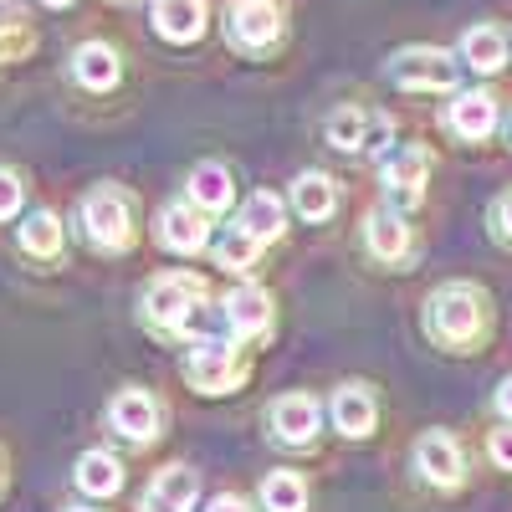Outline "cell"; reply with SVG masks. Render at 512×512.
I'll use <instances>...</instances> for the list:
<instances>
[{"label": "cell", "instance_id": "1", "mask_svg": "<svg viewBox=\"0 0 512 512\" xmlns=\"http://www.w3.org/2000/svg\"><path fill=\"white\" fill-rule=\"evenodd\" d=\"M144 318L169 338H205L210 323H216V308H210V292L200 277L169 272L144 292Z\"/></svg>", "mask_w": 512, "mask_h": 512}, {"label": "cell", "instance_id": "2", "mask_svg": "<svg viewBox=\"0 0 512 512\" xmlns=\"http://www.w3.org/2000/svg\"><path fill=\"white\" fill-rule=\"evenodd\" d=\"M425 333L441 349H466L487 333V292L472 282H446L431 303H425Z\"/></svg>", "mask_w": 512, "mask_h": 512}, {"label": "cell", "instance_id": "3", "mask_svg": "<svg viewBox=\"0 0 512 512\" xmlns=\"http://www.w3.org/2000/svg\"><path fill=\"white\" fill-rule=\"evenodd\" d=\"M390 82H400L405 93H446L461 82V62L441 47H410L390 62Z\"/></svg>", "mask_w": 512, "mask_h": 512}, {"label": "cell", "instance_id": "4", "mask_svg": "<svg viewBox=\"0 0 512 512\" xmlns=\"http://www.w3.org/2000/svg\"><path fill=\"white\" fill-rule=\"evenodd\" d=\"M82 226H88V241L103 251H128L134 246V216H128V195L103 185L82 200Z\"/></svg>", "mask_w": 512, "mask_h": 512}, {"label": "cell", "instance_id": "5", "mask_svg": "<svg viewBox=\"0 0 512 512\" xmlns=\"http://www.w3.org/2000/svg\"><path fill=\"white\" fill-rule=\"evenodd\" d=\"M241 374H246V364L236 359V344H226V338H195V349L185 359V379L195 390L221 395L231 384H241Z\"/></svg>", "mask_w": 512, "mask_h": 512}, {"label": "cell", "instance_id": "6", "mask_svg": "<svg viewBox=\"0 0 512 512\" xmlns=\"http://www.w3.org/2000/svg\"><path fill=\"white\" fill-rule=\"evenodd\" d=\"M323 134H328L333 149H344V154H374V149L390 144V118L374 113V108H338Z\"/></svg>", "mask_w": 512, "mask_h": 512}, {"label": "cell", "instance_id": "7", "mask_svg": "<svg viewBox=\"0 0 512 512\" xmlns=\"http://www.w3.org/2000/svg\"><path fill=\"white\" fill-rule=\"evenodd\" d=\"M226 31H231L236 47L267 52L272 41L282 36V6H277V0H236L231 16H226Z\"/></svg>", "mask_w": 512, "mask_h": 512}, {"label": "cell", "instance_id": "8", "mask_svg": "<svg viewBox=\"0 0 512 512\" xmlns=\"http://www.w3.org/2000/svg\"><path fill=\"white\" fill-rule=\"evenodd\" d=\"M425 180H431V154L425 149L405 144V149H395L390 159H384V195H390V205H400V210L420 205Z\"/></svg>", "mask_w": 512, "mask_h": 512}, {"label": "cell", "instance_id": "9", "mask_svg": "<svg viewBox=\"0 0 512 512\" xmlns=\"http://www.w3.org/2000/svg\"><path fill=\"white\" fill-rule=\"evenodd\" d=\"M108 425L118 436H128V441H154L159 436V400L154 395H144V390H123L113 405H108Z\"/></svg>", "mask_w": 512, "mask_h": 512}, {"label": "cell", "instance_id": "10", "mask_svg": "<svg viewBox=\"0 0 512 512\" xmlns=\"http://www.w3.org/2000/svg\"><path fill=\"white\" fill-rule=\"evenodd\" d=\"M159 241L180 256H195L210 241V221L200 205H164L159 210Z\"/></svg>", "mask_w": 512, "mask_h": 512}, {"label": "cell", "instance_id": "11", "mask_svg": "<svg viewBox=\"0 0 512 512\" xmlns=\"http://www.w3.org/2000/svg\"><path fill=\"white\" fill-rule=\"evenodd\" d=\"M415 466L425 477H431L436 487H461V472H466V461H461V446L446 436V431H425L415 441Z\"/></svg>", "mask_w": 512, "mask_h": 512}, {"label": "cell", "instance_id": "12", "mask_svg": "<svg viewBox=\"0 0 512 512\" xmlns=\"http://www.w3.org/2000/svg\"><path fill=\"white\" fill-rule=\"evenodd\" d=\"M200 497V477L190 472V466H164V472L154 477V487L144 492L139 512H190Z\"/></svg>", "mask_w": 512, "mask_h": 512}, {"label": "cell", "instance_id": "13", "mask_svg": "<svg viewBox=\"0 0 512 512\" xmlns=\"http://www.w3.org/2000/svg\"><path fill=\"white\" fill-rule=\"evenodd\" d=\"M272 431L287 446H308L318 436V405H313V395H282L272 405Z\"/></svg>", "mask_w": 512, "mask_h": 512}, {"label": "cell", "instance_id": "14", "mask_svg": "<svg viewBox=\"0 0 512 512\" xmlns=\"http://www.w3.org/2000/svg\"><path fill=\"white\" fill-rule=\"evenodd\" d=\"M267 323H272V297H267V287H236V292L226 297V328H231L236 338L267 333Z\"/></svg>", "mask_w": 512, "mask_h": 512}, {"label": "cell", "instance_id": "15", "mask_svg": "<svg viewBox=\"0 0 512 512\" xmlns=\"http://www.w3.org/2000/svg\"><path fill=\"white\" fill-rule=\"evenodd\" d=\"M446 118H451V134H461L466 144H477V139H487L497 128V98L492 93H461Z\"/></svg>", "mask_w": 512, "mask_h": 512}, {"label": "cell", "instance_id": "16", "mask_svg": "<svg viewBox=\"0 0 512 512\" xmlns=\"http://www.w3.org/2000/svg\"><path fill=\"white\" fill-rule=\"evenodd\" d=\"M72 72L82 88H93V93H108L113 82H118V52L108 47V41H82V47L72 52Z\"/></svg>", "mask_w": 512, "mask_h": 512}, {"label": "cell", "instance_id": "17", "mask_svg": "<svg viewBox=\"0 0 512 512\" xmlns=\"http://www.w3.org/2000/svg\"><path fill=\"white\" fill-rule=\"evenodd\" d=\"M333 425L344 436L364 441L374 431V395H369V384H344V390L333 395Z\"/></svg>", "mask_w": 512, "mask_h": 512}, {"label": "cell", "instance_id": "18", "mask_svg": "<svg viewBox=\"0 0 512 512\" xmlns=\"http://www.w3.org/2000/svg\"><path fill=\"white\" fill-rule=\"evenodd\" d=\"M154 26L164 41H195L205 31V0H154Z\"/></svg>", "mask_w": 512, "mask_h": 512}, {"label": "cell", "instance_id": "19", "mask_svg": "<svg viewBox=\"0 0 512 512\" xmlns=\"http://www.w3.org/2000/svg\"><path fill=\"white\" fill-rule=\"evenodd\" d=\"M461 57H466V67H477V72H502L507 41H502L497 26H472V31L461 36Z\"/></svg>", "mask_w": 512, "mask_h": 512}, {"label": "cell", "instance_id": "20", "mask_svg": "<svg viewBox=\"0 0 512 512\" xmlns=\"http://www.w3.org/2000/svg\"><path fill=\"white\" fill-rule=\"evenodd\" d=\"M190 200L200 210H226L236 200V185H231V169L226 164H200L190 175Z\"/></svg>", "mask_w": 512, "mask_h": 512}, {"label": "cell", "instance_id": "21", "mask_svg": "<svg viewBox=\"0 0 512 512\" xmlns=\"http://www.w3.org/2000/svg\"><path fill=\"white\" fill-rule=\"evenodd\" d=\"M369 226V251L379 256V262H405L410 256V231H405V221H395V216H384V210H374V216L364 221Z\"/></svg>", "mask_w": 512, "mask_h": 512}, {"label": "cell", "instance_id": "22", "mask_svg": "<svg viewBox=\"0 0 512 512\" xmlns=\"http://www.w3.org/2000/svg\"><path fill=\"white\" fill-rule=\"evenodd\" d=\"M77 487L88 492V497H113L118 487H123V466H118V456H108V451H88L77 461Z\"/></svg>", "mask_w": 512, "mask_h": 512}, {"label": "cell", "instance_id": "23", "mask_svg": "<svg viewBox=\"0 0 512 512\" xmlns=\"http://www.w3.org/2000/svg\"><path fill=\"white\" fill-rule=\"evenodd\" d=\"M292 205H297V216H303V221H328L333 205H338V190H333L328 175H297Z\"/></svg>", "mask_w": 512, "mask_h": 512}, {"label": "cell", "instance_id": "24", "mask_svg": "<svg viewBox=\"0 0 512 512\" xmlns=\"http://www.w3.org/2000/svg\"><path fill=\"white\" fill-rule=\"evenodd\" d=\"M241 226H246L256 241H262V246L277 241V236H282V200L267 195V190H262V195H251L246 210H241Z\"/></svg>", "mask_w": 512, "mask_h": 512}, {"label": "cell", "instance_id": "25", "mask_svg": "<svg viewBox=\"0 0 512 512\" xmlns=\"http://www.w3.org/2000/svg\"><path fill=\"white\" fill-rule=\"evenodd\" d=\"M262 502H267V512H303L308 507V487H303L297 472H272L262 482Z\"/></svg>", "mask_w": 512, "mask_h": 512}, {"label": "cell", "instance_id": "26", "mask_svg": "<svg viewBox=\"0 0 512 512\" xmlns=\"http://www.w3.org/2000/svg\"><path fill=\"white\" fill-rule=\"evenodd\" d=\"M256 251H262V241H256V236L236 221V226H226V236L216 241V262H221L226 272H246V267L256 262Z\"/></svg>", "mask_w": 512, "mask_h": 512}, {"label": "cell", "instance_id": "27", "mask_svg": "<svg viewBox=\"0 0 512 512\" xmlns=\"http://www.w3.org/2000/svg\"><path fill=\"white\" fill-rule=\"evenodd\" d=\"M21 246L31 256H57L62 251V221L52 216V210H36V216L21 226Z\"/></svg>", "mask_w": 512, "mask_h": 512}, {"label": "cell", "instance_id": "28", "mask_svg": "<svg viewBox=\"0 0 512 512\" xmlns=\"http://www.w3.org/2000/svg\"><path fill=\"white\" fill-rule=\"evenodd\" d=\"M21 180L11 175V169H0V221H6V216H16V210H21Z\"/></svg>", "mask_w": 512, "mask_h": 512}, {"label": "cell", "instance_id": "29", "mask_svg": "<svg viewBox=\"0 0 512 512\" xmlns=\"http://www.w3.org/2000/svg\"><path fill=\"white\" fill-rule=\"evenodd\" d=\"M492 231H497V241L512 246V190L497 195V205H492Z\"/></svg>", "mask_w": 512, "mask_h": 512}, {"label": "cell", "instance_id": "30", "mask_svg": "<svg viewBox=\"0 0 512 512\" xmlns=\"http://www.w3.org/2000/svg\"><path fill=\"white\" fill-rule=\"evenodd\" d=\"M492 461L502 466V472H512V425H507V431H492Z\"/></svg>", "mask_w": 512, "mask_h": 512}, {"label": "cell", "instance_id": "31", "mask_svg": "<svg viewBox=\"0 0 512 512\" xmlns=\"http://www.w3.org/2000/svg\"><path fill=\"white\" fill-rule=\"evenodd\" d=\"M205 512H251V507H246L241 497H226V492H221V497H216V502H210Z\"/></svg>", "mask_w": 512, "mask_h": 512}, {"label": "cell", "instance_id": "32", "mask_svg": "<svg viewBox=\"0 0 512 512\" xmlns=\"http://www.w3.org/2000/svg\"><path fill=\"white\" fill-rule=\"evenodd\" d=\"M21 47H26V31H6V36H0V57H11Z\"/></svg>", "mask_w": 512, "mask_h": 512}, {"label": "cell", "instance_id": "33", "mask_svg": "<svg viewBox=\"0 0 512 512\" xmlns=\"http://www.w3.org/2000/svg\"><path fill=\"white\" fill-rule=\"evenodd\" d=\"M497 410H502V415L512 420V374H507V379L497 384Z\"/></svg>", "mask_w": 512, "mask_h": 512}, {"label": "cell", "instance_id": "34", "mask_svg": "<svg viewBox=\"0 0 512 512\" xmlns=\"http://www.w3.org/2000/svg\"><path fill=\"white\" fill-rule=\"evenodd\" d=\"M41 6H57L62 11V6H72V0H41Z\"/></svg>", "mask_w": 512, "mask_h": 512}, {"label": "cell", "instance_id": "35", "mask_svg": "<svg viewBox=\"0 0 512 512\" xmlns=\"http://www.w3.org/2000/svg\"><path fill=\"white\" fill-rule=\"evenodd\" d=\"M0 487H6V461H0Z\"/></svg>", "mask_w": 512, "mask_h": 512}, {"label": "cell", "instance_id": "36", "mask_svg": "<svg viewBox=\"0 0 512 512\" xmlns=\"http://www.w3.org/2000/svg\"><path fill=\"white\" fill-rule=\"evenodd\" d=\"M67 512H88V507H67Z\"/></svg>", "mask_w": 512, "mask_h": 512}]
</instances>
